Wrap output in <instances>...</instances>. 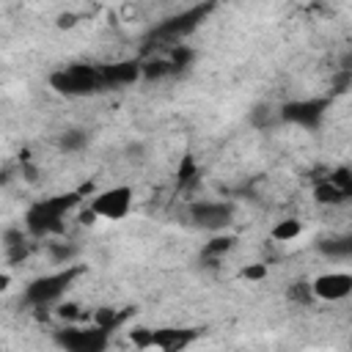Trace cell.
I'll return each mask as SVG.
<instances>
[{
  "instance_id": "obj_1",
  "label": "cell",
  "mask_w": 352,
  "mask_h": 352,
  "mask_svg": "<svg viewBox=\"0 0 352 352\" xmlns=\"http://www.w3.org/2000/svg\"><path fill=\"white\" fill-rule=\"evenodd\" d=\"M80 192H60L44 201H36L28 212H25V228L33 236H50L58 234L63 228V217L72 206H77Z\"/></svg>"
},
{
  "instance_id": "obj_2",
  "label": "cell",
  "mask_w": 352,
  "mask_h": 352,
  "mask_svg": "<svg viewBox=\"0 0 352 352\" xmlns=\"http://www.w3.org/2000/svg\"><path fill=\"white\" fill-rule=\"evenodd\" d=\"M77 272H80L77 267H69V270H60V272L38 275L36 280H30L25 286V302L28 305H36V308H44V305L58 302L66 294V289H69V283L74 280Z\"/></svg>"
},
{
  "instance_id": "obj_3",
  "label": "cell",
  "mask_w": 352,
  "mask_h": 352,
  "mask_svg": "<svg viewBox=\"0 0 352 352\" xmlns=\"http://www.w3.org/2000/svg\"><path fill=\"white\" fill-rule=\"evenodd\" d=\"M50 85L58 94L80 96V94H91V91L102 88L104 82H102V72H96L91 66H66L50 77Z\"/></svg>"
},
{
  "instance_id": "obj_4",
  "label": "cell",
  "mask_w": 352,
  "mask_h": 352,
  "mask_svg": "<svg viewBox=\"0 0 352 352\" xmlns=\"http://www.w3.org/2000/svg\"><path fill=\"white\" fill-rule=\"evenodd\" d=\"M132 198H135V192H132L129 184H116V187L99 190L91 198L88 209L102 220H124L132 209Z\"/></svg>"
},
{
  "instance_id": "obj_5",
  "label": "cell",
  "mask_w": 352,
  "mask_h": 352,
  "mask_svg": "<svg viewBox=\"0 0 352 352\" xmlns=\"http://www.w3.org/2000/svg\"><path fill=\"white\" fill-rule=\"evenodd\" d=\"M55 344L69 352H102L110 344V333L91 322V327H66L58 330Z\"/></svg>"
},
{
  "instance_id": "obj_6",
  "label": "cell",
  "mask_w": 352,
  "mask_h": 352,
  "mask_svg": "<svg viewBox=\"0 0 352 352\" xmlns=\"http://www.w3.org/2000/svg\"><path fill=\"white\" fill-rule=\"evenodd\" d=\"M190 220L198 228H204L209 234H217V231L231 226L234 206L228 201H195V204H190Z\"/></svg>"
},
{
  "instance_id": "obj_7",
  "label": "cell",
  "mask_w": 352,
  "mask_h": 352,
  "mask_svg": "<svg viewBox=\"0 0 352 352\" xmlns=\"http://www.w3.org/2000/svg\"><path fill=\"white\" fill-rule=\"evenodd\" d=\"M330 102L327 99H297V102H286L280 107V121L302 126V129H316L327 113Z\"/></svg>"
},
{
  "instance_id": "obj_8",
  "label": "cell",
  "mask_w": 352,
  "mask_h": 352,
  "mask_svg": "<svg viewBox=\"0 0 352 352\" xmlns=\"http://www.w3.org/2000/svg\"><path fill=\"white\" fill-rule=\"evenodd\" d=\"M311 292L322 302H341L352 294V272H344V270L322 272L311 280Z\"/></svg>"
},
{
  "instance_id": "obj_9",
  "label": "cell",
  "mask_w": 352,
  "mask_h": 352,
  "mask_svg": "<svg viewBox=\"0 0 352 352\" xmlns=\"http://www.w3.org/2000/svg\"><path fill=\"white\" fill-rule=\"evenodd\" d=\"M212 6H214V3H201V6H192V8H187V11H182V14H176V16H170V19H165V22L157 28V36L179 38V36L192 33V30L198 28V22L212 11Z\"/></svg>"
},
{
  "instance_id": "obj_10",
  "label": "cell",
  "mask_w": 352,
  "mask_h": 352,
  "mask_svg": "<svg viewBox=\"0 0 352 352\" xmlns=\"http://www.w3.org/2000/svg\"><path fill=\"white\" fill-rule=\"evenodd\" d=\"M195 336H198V330L162 327V330H151V346H154V349H165V352H173V349H182V346H187V344H190Z\"/></svg>"
},
{
  "instance_id": "obj_11",
  "label": "cell",
  "mask_w": 352,
  "mask_h": 352,
  "mask_svg": "<svg viewBox=\"0 0 352 352\" xmlns=\"http://www.w3.org/2000/svg\"><path fill=\"white\" fill-rule=\"evenodd\" d=\"M99 72H102V82H104V85H124V82H132V80L143 77V74H140V63H135V60L110 63V66H104V69H99Z\"/></svg>"
},
{
  "instance_id": "obj_12",
  "label": "cell",
  "mask_w": 352,
  "mask_h": 352,
  "mask_svg": "<svg viewBox=\"0 0 352 352\" xmlns=\"http://www.w3.org/2000/svg\"><path fill=\"white\" fill-rule=\"evenodd\" d=\"M319 250L324 256H330V258H352V231L319 242Z\"/></svg>"
},
{
  "instance_id": "obj_13",
  "label": "cell",
  "mask_w": 352,
  "mask_h": 352,
  "mask_svg": "<svg viewBox=\"0 0 352 352\" xmlns=\"http://www.w3.org/2000/svg\"><path fill=\"white\" fill-rule=\"evenodd\" d=\"M132 311H116V308H96L94 311V324H99V327H104L107 333H113L116 327H121L124 322H126V316H129Z\"/></svg>"
},
{
  "instance_id": "obj_14",
  "label": "cell",
  "mask_w": 352,
  "mask_h": 352,
  "mask_svg": "<svg viewBox=\"0 0 352 352\" xmlns=\"http://www.w3.org/2000/svg\"><path fill=\"white\" fill-rule=\"evenodd\" d=\"M300 234H302V223H300L297 217L278 220V223L272 226V231H270V236H272L275 242H294Z\"/></svg>"
},
{
  "instance_id": "obj_15",
  "label": "cell",
  "mask_w": 352,
  "mask_h": 352,
  "mask_svg": "<svg viewBox=\"0 0 352 352\" xmlns=\"http://www.w3.org/2000/svg\"><path fill=\"white\" fill-rule=\"evenodd\" d=\"M173 72H179L176 66H173V60H148V63H140V74L143 77H168V74H173Z\"/></svg>"
},
{
  "instance_id": "obj_16",
  "label": "cell",
  "mask_w": 352,
  "mask_h": 352,
  "mask_svg": "<svg viewBox=\"0 0 352 352\" xmlns=\"http://www.w3.org/2000/svg\"><path fill=\"white\" fill-rule=\"evenodd\" d=\"M85 143H88V132L85 129H66L60 135V148L63 151H80V148H85Z\"/></svg>"
},
{
  "instance_id": "obj_17",
  "label": "cell",
  "mask_w": 352,
  "mask_h": 352,
  "mask_svg": "<svg viewBox=\"0 0 352 352\" xmlns=\"http://www.w3.org/2000/svg\"><path fill=\"white\" fill-rule=\"evenodd\" d=\"M231 245H234V239L226 236V234H220V236H214V239L204 248V256H223L226 250H231Z\"/></svg>"
},
{
  "instance_id": "obj_18",
  "label": "cell",
  "mask_w": 352,
  "mask_h": 352,
  "mask_svg": "<svg viewBox=\"0 0 352 352\" xmlns=\"http://www.w3.org/2000/svg\"><path fill=\"white\" fill-rule=\"evenodd\" d=\"M50 253H52V261H55V264H66V261L74 256V248H69V245H63V242H52V245H50Z\"/></svg>"
},
{
  "instance_id": "obj_19",
  "label": "cell",
  "mask_w": 352,
  "mask_h": 352,
  "mask_svg": "<svg viewBox=\"0 0 352 352\" xmlns=\"http://www.w3.org/2000/svg\"><path fill=\"white\" fill-rule=\"evenodd\" d=\"M239 275H242L245 280H250V283H258V280L267 278V264H248V267H242Z\"/></svg>"
},
{
  "instance_id": "obj_20",
  "label": "cell",
  "mask_w": 352,
  "mask_h": 352,
  "mask_svg": "<svg viewBox=\"0 0 352 352\" xmlns=\"http://www.w3.org/2000/svg\"><path fill=\"white\" fill-rule=\"evenodd\" d=\"M190 58H192V50H187V47H176L173 55H170V60H173L176 69H184L190 63Z\"/></svg>"
},
{
  "instance_id": "obj_21",
  "label": "cell",
  "mask_w": 352,
  "mask_h": 352,
  "mask_svg": "<svg viewBox=\"0 0 352 352\" xmlns=\"http://www.w3.org/2000/svg\"><path fill=\"white\" fill-rule=\"evenodd\" d=\"M77 314H80V311H77V305H74V302H66V305H60V308H58V316H60V319H74Z\"/></svg>"
},
{
  "instance_id": "obj_22",
  "label": "cell",
  "mask_w": 352,
  "mask_h": 352,
  "mask_svg": "<svg viewBox=\"0 0 352 352\" xmlns=\"http://www.w3.org/2000/svg\"><path fill=\"white\" fill-rule=\"evenodd\" d=\"M58 28L63 30V28H74V14H60L58 16Z\"/></svg>"
},
{
  "instance_id": "obj_23",
  "label": "cell",
  "mask_w": 352,
  "mask_h": 352,
  "mask_svg": "<svg viewBox=\"0 0 352 352\" xmlns=\"http://www.w3.org/2000/svg\"><path fill=\"white\" fill-rule=\"evenodd\" d=\"M8 280H11V275L3 272V275H0V289H8Z\"/></svg>"
}]
</instances>
